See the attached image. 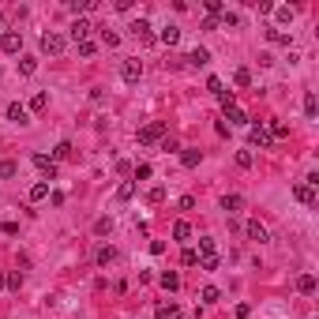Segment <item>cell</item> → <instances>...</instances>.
<instances>
[{"label": "cell", "instance_id": "1", "mask_svg": "<svg viewBox=\"0 0 319 319\" xmlns=\"http://www.w3.org/2000/svg\"><path fill=\"white\" fill-rule=\"evenodd\" d=\"M161 139H165V124H161V120H154V124L139 128V143H143V147H151V143H161Z\"/></svg>", "mask_w": 319, "mask_h": 319}, {"label": "cell", "instance_id": "2", "mask_svg": "<svg viewBox=\"0 0 319 319\" xmlns=\"http://www.w3.org/2000/svg\"><path fill=\"white\" fill-rule=\"evenodd\" d=\"M42 53H49V57L64 53V38H60L57 30H45V34H42Z\"/></svg>", "mask_w": 319, "mask_h": 319}, {"label": "cell", "instance_id": "3", "mask_svg": "<svg viewBox=\"0 0 319 319\" xmlns=\"http://www.w3.org/2000/svg\"><path fill=\"white\" fill-rule=\"evenodd\" d=\"M0 49H4V53H19V49H23V34H19V30H4V34H0Z\"/></svg>", "mask_w": 319, "mask_h": 319}, {"label": "cell", "instance_id": "4", "mask_svg": "<svg viewBox=\"0 0 319 319\" xmlns=\"http://www.w3.org/2000/svg\"><path fill=\"white\" fill-rule=\"evenodd\" d=\"M139 76H143V64H139V60H124V64H120V79H124V83H139Z\"/></svg>", "mask_w": 319, "mask_h": 319}, {"label": "cell", "instance_id": "5", "mask_svg": "<svg viewBox=\"0 0 319 319\" xmlns=\"http://www.w3.org/2000/svg\"><path fill=\"white\" fill-rule=\"evenodd\" d=\"M128 30H132L135 38H139V42H154V26L147 23V19H135V23L128 26Z\"/></svg>", "mask_w": 319, "mask_h": 319}, {"label": "cell", "instance_id": "6", "mask_svg": "<svg viewBox=\"0 0 319 319\" xmlns=\"http://www.w3.org/2000/svg\"><path fill=\"white\" fill-rule=\"evenodd\" d=\"M274 143V139H270V132L263 124H252V147H259V151H267V147Z\"/></svg>", "mask_w": 319, "mask_h": 319}, {"label": "cell", "instance_id": "7", "mask_svg": "<svg viewBox=\"0 0 319 319\" xmlns=\"http://www.w3.org/2000/svg\"><path fill=\"white\" fill-rule=\"evenodd\" d=\"M90 30H94V26L86 23L83 15H79L76 23H72V38H76V45H79V42H86V38H90Z\"/></svg>", "mask_w": 319, "mask_h": 319}, {"label": "cell", "instance_id": "8", "mask_svg": "<svg viewBox=\"0 0 319 319\" xmlns=\"http://www.w3.org/2000/svg\"><path fill=\"white\" fill-rule=\"evenodd\" d=\"M184 60H188V64H192V68H203V64H210V53H207V49H203V45H195V49H192V53H188V57H184Z\"/></svg>", "mask_w": 319, "mask_h": 319}, {"label": "cell", "instance_id": "9", "mask_svg": "<svg viewBox=\"0 0 319 319\" xmlns=\"http://www.w3.org/2000/svg\"><path fill=\"white\" fill-rule=\"evenodd\" d=\"M34 165L42 169V173L49 176V180H53V176H57V161H53V158H45V154H34Z\"/></svg>", "mask_w": 319, "mask_h": 319}, {"label": "cell", "instance_id": "10", "mask_svg": "<svg viewBox=\"0 0 319 319\" xmlns=\"http://www.w3.org/2000/svg\"><path fill=\"white\" fill-rule=\"evenodd\" d=\"M244 233H248V240H255V244L267 240V229H263L259 222H248V226H244Z\"/></svg>", "mask_w": 319, "mask_h": 319}, {"label": "cell", "instance_id": "11", "mask_svg": "<svg viewBox=\"0 0 319 319\" xmlns=\"http://www.w3.org/2000/svg\"><path fill=\"white\" fill-rule=\"evenodd\" d=\"M8 120H15V124H26V105H23V101H11V105H8Z\"/></svg>", "mask_w": 319, "mask_h": 319}, {"label": "cell", "instance_id": "12", "mask_svg": "<svg viewBox=\"0 0 319 319\" xmlns=\"http://www.w3.org/2000/svg\"><path fill=\"white\" fill-rule=\"evenodd\" d=\"M293 195L304 203V207H312V203H316V188H308V184H297V188H293Z\"/></svg>", "mask_w": 319, "mask_h": 319}, {"label": "cell", "instance_id": "13", "mask_svg": "<svg viewBox=\"0 0 319 319\" xmlns=\"http://www.w3.org/2000/svg\"><path fill=\"white\" fill-rule=\"evenodd\" d=\"M195 255H218V240L214 237H199V252Z\"/></svg>", "mask_w": 319, "mask_h": 319}, {"label": "cell", "instance_id": "14", "mask_svg": "<svg viewBox=\"0 0 319 319\" xmlns=\"http://www.w3.org/2000/svg\"><path fill=\"white\" fill-rule=\"evenodd\" d=\"M113 259H117V252H113V248H105V244H101L98 255H94V263H98V267H109Z\"/></svg>", "mask_w": 319, "mask_h": 319}, {"label": "cell", "instance_id": "15", "mask_svg": "<svg viewBox=\"0 0 319 319\" xmlns=\"http://www.w3.org/2000/svg\"><path fill=\"white\" fill-rule=\"evenodd\" d=\"M158 42H165V45H176V42H180V30H176V26H161Z\"/></svg>", "mask_w": 319, "mask_h": 319}, {"label": "cell", "instance_id": "16", "mask_svg": "<svg viewBox=\"0 0 319 319\" xmlns=\"http://www.w3.org/2000/svg\"><path fill=\"white\" fill-rule=\"evenodd\" d=\"M226 120H229V124H248V117H244L240 105H229V109H226Z\"/></svg>", "mask_w": 319, "mask_h": 319}, {"label": "cell", "instance_id": "17", "mask_svg": "<svg viewBox=\"0 0 319 319\" xmlns=\"http://www.w3.org/2000/svg\"><path fill=\"white\" fill-rule=\"evenodd\" d=\"M98 30H101V42L109 45V49H117V45H120V34L117 30H109V26H98Z\"/></svg>", "mask_w": 319, "mask_h": 319}, {"label": "cell", "instance_id": "18", "mask_svg": "<svg viewBox=\"0 0 319 319\" xmlns=\"http://www.w3.org/2000/svg\"><path fill=\"white\" fill-rule=\"evenodd\" d=\"M297 289L301 293H316V274H301L297 278Z\"/></svg>", "mask_w": 319, "mask_h": 319}, {"label": "cell", "instance_id": "19", "mask_svg": "<svg viewBox=\"0 0 319 319\" xmlns=\"http://www.w3.org/2000/svg\"><path fill=\"white\" fill-rule=\"evenodd\" d=\"M267 132H270V139H286V135H289V128L282 124V120H270V128H267Z\"/></svg>", "mask_w": 319, "mask_h": 319}, {"label": "cell", "instance_id": "20", "mask_svg": "<svg viewBox=\"0 0 319 319\" xmlns=\"http://www.w3.org/2000/svg\"><path fill=\"white\" fill-rule=\"evenodd\" d=\"M19 72H23V76H34V72H38V57H23L19 60Z\"/></svg>", "mask_w": 319, "mask_h": 319}, {"label": "cell", "instance_id": "21", "mask_svg": "<svg viewBox=\"0 0 319 319\" xmlns=\"http://www.w3.org/2000/svg\"><path fill=\"white\" fill-rule=\"evenodd\" d=\"M158 282H161L165 289H180V274H173V270H165V274H161Z\"/></svg>", "mask_w": 319, "mask_h": 319}, {"label": "cell", "instance_id": "22", "mask_svg": "<svg viewBox=\"0 0 319 319\" xmlns=\"http://www.w3.org/2000/svg\"><path fill=\"white\" fill-rule=\"evenodd\" d=\"M214 98L222 101V109H229V105H237V94H233V90H226V86H222V90L214 94Z\"/></svg>", "mask_w": 319, "mask_h": 319}, {"label": "cell", "instance_id": "23", "mask_svg": "<svg viewBox=\"0 0 319 319\" xmlns=\"http://www.w3.org/2000/svg\"><path fill=\"white\" fill-rule=\"evenodd\" d=\"M304 113H308V117H316V113H319V98H316V94H304Z\"/></svg>", "mask_w": 319, "mask_h": 319}, {"label": "cell", "instance_id": "24", "mask_svg": "<svg viewBox=\"0 0 319 319\" xmlns=\"http://www.w3.org/2000/svg\"><path fill=\"white\" fill-rule=\"evenodd\" d=\"M147 203H151V207H158V203H165V188H151V192H147Z\"/></svg>", "mask_w": 319, "mask_h": 319}, {"label": "cell", "instance_id": "25", "mask_svg": "<svg viewBox=\"0 0 319 319\" xmlns=\"http://www.w3.org/2000/svg\"><path fill=\"white\" fill-rule=\"evenodd\" d=\"M240 207H244L240 195H226V199H222V210H229V214H233V210H240Z\"/></svg>", "mask_w": 319, "mask_h": 319}, {"label": "cell", "instance_id": "26", "mask_svg": "<svg viewBox=\"0 0 319 319\" xmlns=\"http://www.w3.org/2000/svg\"><path fill=\"white\" fill-rule=\"evenodd\" d=\"M199 158H203L199 151H184V154H180V161H184V169H195V165H199Z\"/></svg>", "mask_w": 319, "mask_h": 319}, {"label": "cell", "instance_id": "27", "mask_svg": "<svg viewBox=\"0 0 319 319\" xmlns=\"http://www.w3.org/2000/svg\"><path fill=\"white\" fill-rule=\"evenodd\" d=\"M233 83L237 86H248V83H252V72H248V68H237V72H233Z\"/></svg>", "mask_w": 319, "mask_h": 319}, {"label": "cell", "instance_id": "28", "mask_svg": "<svg viewBox=\"0 0 319 319\" xmlns=\"http://www.w3.org/2000/svg\"><path fill=\"white\" fill-rule=\"evenodd\" d=\"M267 38H270L274 45H289V34H286V30H274V26L267 30Z\"/></svg>", "mask_w": 319, "mask_h": 319}, {"label": "cell", "instance_id": "29", "mask_svg": "<svg viewBox=\"0 0 319 319\" xmlns=\"http://www.w3.org/2000/svg\"><path fill=\"white\" fill-rule=\"evenodd\" d=\"M173 237H176V240H188V237H192V226H188V222H176V226H173Z\"/></svg>", "mask_w": 319, "mask_h": 319}, {"label": "cell", "instance_id": "30", "mask_svg": "<svg viewBox=\"0 0 319 319\" xmlns=\"http://www.w3.org/2000/svg\"><path fill=\"white\" fill-rule=\"evenodd\" d=\"M4 286H8V289H15V293H19V289H23V274H19V270H11V274L4 278Z\"/></svg>", "mask_w": 319, "mask_h": 319}, {"label": "cell", "instance_id": "31", "mask_svg": "<svg viewBox=\"0 0 319 319\" xmlns=\"http://www.w3.org/2000/svg\"><path fill=\"white\" fill-rule=\"evenodd\" d=\"M45 195H49V184H45V180H38V184L30 188V199L38 203V199H45Z\"/></svg>", "mask_w": 319, "mask_h": 319}, {"label": "cell", "instance_id": "32", "mask_svg": "<svg viewBox=\"0 0 319 319\" xmlns=\"http://www.w3.org/2000/svg\"><path fill=\"white\" fill-rule=\"evenodd\" d=\"M94 53H98V45H94L90 38H86V42H79V57H83V60H90Z\"/></svg>", "mask_w": 319, "mask_h": 319}, {"label": "cell", "instance_id": "33", "mask_svg": "<svg viewBox=\"0 0 319 319\" xmlns=\"http://www.w3.org/2000/svg\"><path fill=\"white\" fill-rule=\"evenodd\" d=\"M199 297H203V304H214L222 293H218V286H203V293H199Z\"/></svg>", "mask_w": 319, "mask_h": 319}, {"label": "cell", "instance_id": "34", "mask_svg": "<svg viewBox=\"0 0 319 319\" xmlns=\"http://www.w3.org/2000/svg\"><path fill=\"white\" fill-rule=\"evenodd\" d=\"M72 158V143H57V151H53V161H64Z\"/></svg>", "mask_w": 319, "mask_h": 319}, {"label": "cell", "instance_id": "35", "mask_svg": "<svg viewBox=\"0 0 319 319\" xmlns=\"http://www.w3.org/2000/svg\"><path fill=\"white\" fill-rule=\"evenodd\" d=\"M135 195V180H124V184L117 188V199H132Z\"/></svg>", "mask_w": 319, "mask_h": 319}, {"label": "cell", "instance_id": "36", "mask_svg": "<svg viewBox=\"0 0 319 319\" xmlns=\"http://www.w3.org/2000/svg\"><path fill=\"white\" fill-rule=\"evenodd\" d=\"M154 316H158V319H173V316H176V304H173V301H169V304H158V312H154Z\"/></svg>", "mask_w": 319, "mask_h": 319}, {"label": "cell", "instance_id": "37", "mask_svg": "<svg viewBox=\"0 0 319 319\" xmlns=\"http://www.w3.org/2000/svg\"><path fill=\"white\" fill-rule=\"evenodd\" d=\"M45 105H49V94H34V98H30V109L34 113H42Z\"/></svg>", "mask_w": 319, "mask_h": 319}, {"label": "cell", "instance_id": "38", "mask_svg": "<svg viewBox=\"0 0 319 319\" xmlns=\"http://www.w3.org/2000/svg\"><path fill=\"white\" fill-rule=\"evenodd\" d=\"M252 161H255V154H252V151H237V165H240V169H248Z\"/></svg>", "mask_w": 319, "mask_h": 319}, {"label": "cell", "instance_id": "39", "mask_svg": "<svg viewBox=\"0 0 319 319\" xmlns=\"http://www.w3.org/2000/svg\"><path fill=\"white\" fill-rule=\"evenodd\" d=\"M109 229H113V218H98V222H94V233H98V237H105Z\"/></svg>", "mask_w": 319, "mask_h": 319}, {"label": "cell", "instance_id": "40", "mask_svg": "<svg viewBox=\"0 0 319 319\" xmlns=\"http://www.w3.org/2000/svg\"><path fill=\"white\" fill-rule=\"evenodd\" d=\"M68 11H76V15L79 11H90V0H68Z\"/></svg>", "mask_w": 319, "mask_h": 319}, {"label": "cell", "instance_id": "41", "mask_svg": "<svg viewBox=\"0 0 319 319\" xmlns=\"http://www.w3.org/2000/svg\"><path fill=\"white\" fill-rule=\"evenodd\" d=\"M151 173H154V169L147 165V161H139V165H135V180H151Z\"/></svg>", "mask_w": 319, "mask_h": 319}, {"label": "cell", "instance_id": "42", "mask_svg": "<svg viewBox=\"0 0 319 319\" xmlns=\"http://www.w3.org/2000/svg\"><path fill=\"white\" fill-rule=\"evenodd\" d=\"M199 267L203 270H218V255H199Z\"/></svg>", "mask_w": 319, "mask_h": 319}, {"label": "cell", "instance_id": "43", "mask_svg": "<svg viewBox=\"0 0 319 319\" xmlns=\"http://www.w3.org/2000/svg\"><path fill=\"white\" fill-rule=\"evenodd\" d=\"M180 263H184V267H195V263H199V255H195L192 248H184V252H180Z\"/></svg>", "mask_w": 319, "mask_h": 319}, {"label": "cell", "instance_id": "44", "mask_svg": "<svg viewBox=\"0 0 319 319\" xmlns=\"http://www.w3.org/2000/svg\"><path fill=\"white\" fill-rule=\"evenodd\" d=\"M252 316V304H237V319H248Z\"/></svg>", "mask_w": 319, "mask_h": 319}, {"label": "cell", "instance_id": "45", "mask_svg": "<svg viewBox=\"0 0 319 319\" xmlns=\"http://www.w3.org/2000/svg\"><path fill=\"white\" fill-rule=\"evenodd\" d=\"M293 19V8H278V23H289Z\"/></svg>", "mask_w": 319, "mask_h": 319}, {"label": "cell", "instance_id": "46", "mask_svg": "<svg viewBox=\"0 0 319 319\" xmlns=\"http://www.w3.org/2000/svg\"><path fill=\"white\" fill-rule=\"evenodd\" d=\"M0 289H4V274H0Z\"/></svg>", "mask_w": 319, "mask_h": 319}, {"label": "cell", "instance_id": "47", "mask_svg": "<svg viewBox=\"0 0 319 319\" xmlns=\"http://www.w3.org/2000/svg\"><path fill=\"white\" fill-rule=\"evenodd\" d=\"M173 319H184V316H180V312H176V316H173Z\"/></svg>", "mask_w": 319, "mask_h": 319}]
</instances>
